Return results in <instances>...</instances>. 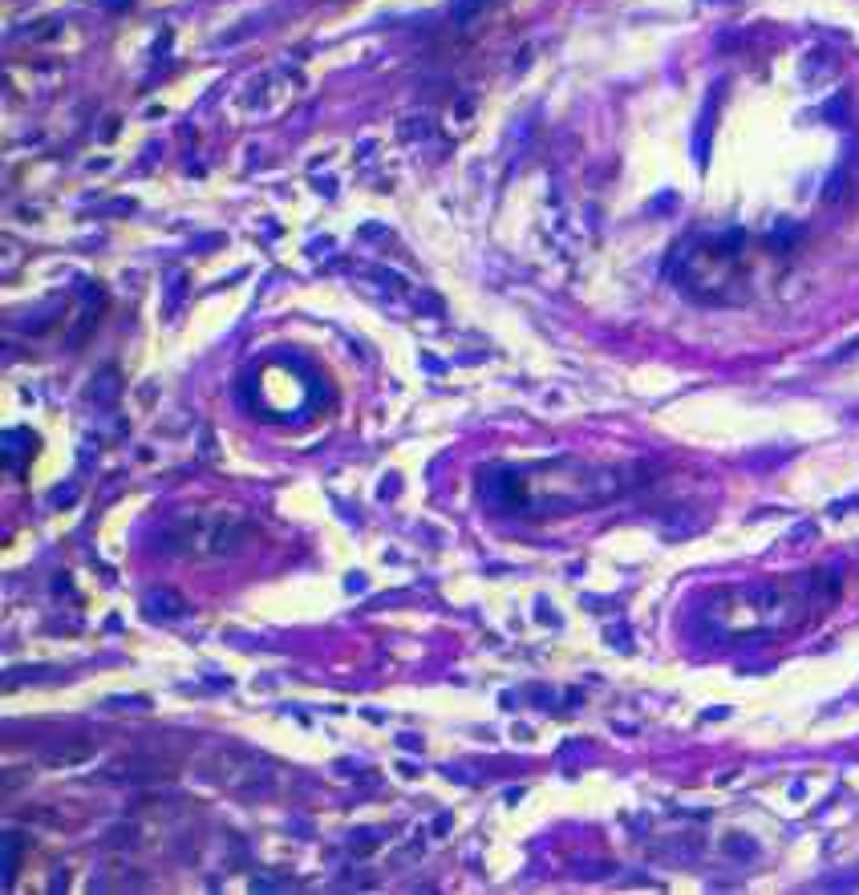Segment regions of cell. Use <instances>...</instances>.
Masks as SVG:
<instances>
[{
    "label": "cell",
    "instance_id": "cell-1",
    "mask_svg": "<svg viewBox=\"0 0 859 895\" xmlns=\"http://www.w3.org/2000/svg\"><path fill=\"white\" fill-rule=\"evenodd\" d=\"M831 575V571H827ZM827 575H807L803 584H750V587H722L713 592L701 620L713 636H770V632H791L803 620L827 603L839 584H827Z\"/></svg>",
    "mask_w": 859,
    "mask_h": 895
},
{
    "label": "cell",
    "instance_id": "cell-2",
    "mask_svg": "<svg viewBox=\"0 0 859 895\" xmlns=\"http://www.w3.org/2000/svg\"><path fill=\"white\" fill-rule=\"evenodd\" d=\"M252 539V527L240 519H178L159 539L166 555H199V559H223L240 555Z\"/></svg>",
    "mask_w": 859,
    "mask_h": 895
},
{
    "label": "cell",
    "instance_id": "cell-3",
    "mask_svg": "<svg viewBox=\"0 0 859 895\" xmlns=\"http://www.w3.org/2000/svg\"><path fill=\"white\" fill-rule=\"evenodd\" d=\"M203 774H207V782L223 786L231 794H268L276 786L272 765L264 762V758H256V753H247V749H219V753H211Z\"/></svg>",
    "mask_w": 859,
    "mask_h": 895
},
{
    "label": "cell",
    "instance_id": "cell-4",
    "mask_svg": "<svg viewBox=\"0 0 859 895\" xmlns=\"http://www.w3.org/2000/svg\"><path fill=\"white\" fill-rule=\"evenodd\" d=\"M146 616L178 620V616H187V603H183V596H175L171 587H162V592H150V596H146Z\"/></svg>",
    "mask_w": 859,
    "mask_h": 895
}]
</instances>
